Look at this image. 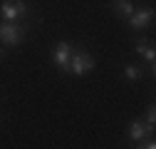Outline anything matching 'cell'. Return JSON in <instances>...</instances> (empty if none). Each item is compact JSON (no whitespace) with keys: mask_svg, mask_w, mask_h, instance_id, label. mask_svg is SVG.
<instances>
[{"mask_svg":"<svg viewBox=\"0 0 156 149\" xmlns=\"http://www.w3.org/2000/svg\"><path fill=\"white\" fill-rule=\"evenodd\" d=\"M124 77L129 80V82H136V80H141L144 77V67L141 65H124Z\"/></svg>","mask_w":156,"mask_h":149,"instance_id":"8","label":"cell"},{"mask_svg":"<svg viewBox=\"0 0 156 149\" xmlns=\"http://www.w3.org/2000/svg\"><path fill=\"white\" fill-rule=\"evenodd\" d=\"M144 122H146V127L151 129V132L156 129V127H154V124H156V109H154V104L146 107V117H144Z\"/></svg>","mask_w":156,"mask_h":149,"instance_id":"9","label":"cell"},{"mask_svg":"<svg viewBox=\"0 0 156 149\" xmlns=\"http://www.w3.org/2000/svg\"><path fill=\"white\" fill-rule=\"evenodd\" d=\"M25 35H27V27L25 25H17V23H5V20H0V42L3 45H20L25 40Z\"/></svg>","mask_w":156,"mask_h":149,"instance_id":"2","label":"cell"},{"mask_svg":"<svg viewBox=\"0 0 156 149\" xmlns=\"http://www.w3.org/2000/svg\"><path fill=\"white\" fill-rule=\"evenodd\" d=\"M94 70V57L87 52V50H80V52H72L69 57V72L72 74H89Z\"/></svg>","mask_w":156,"mask_h":149,"instance_id":"3","label":"cell"},{"mask_svg":"<svg viewBox=\"0 0 156 149\" xmlns=\"http://www.w3.org/2000/svg\"><path fill=\"white\" fill-rule=\"evenodd\" d=\"M149 47H151V40H146V37H139V40L134 42V50L139 52V55H144V52H146Z\"/></svg>","mask_w":156,"mask_h":149,"instance_id":"10","label":"cell"},{"mask_svg":"<svg viewBox=\"0 0 156 149\" xmlns=\"http://www.w3.org/2000/svg\"><path fill=\"white\" fill-rule=\"evenodd\" d=\"M126 134H129V139H131V142H141L144 137H149V134H154V132L146 127V122H144V119H131V122H129V127H126Z\"/></svg>","mask_w":156,"mask_h":149,"instance_id":"6","label":"cell"},{"mask_svg":"<svg viewBox=\"0 0 156 149\" xmlns=\"http://www.w3.org/2000/svg\"><path fill=\"white\" fill-rule=\"evenodd\" d=\"M72 42H57L55 45V52H52V60L57 65L60 72H69V57H72Z\"/></svg>","mask_w":156,"mask_h":149,"instance_id":"4","label":"cell"},{"mask_svg":"<svg viewBox=\"0 0 156 149\" xmlns=\"http://www.w3.org/2000/svg\"><path fill=\"white\" fill-rule=\"evenodd\" d=\"M30 15V5L25 0H3L0 3V20L5 23H17L20 17Z\"/></svg>","mask_w":156,"mask_h":149,"instance_id":"1","label":"cell"},{"mask_svg":"<svg viewBox=\"0 0 156 149\" xmlns=\"http://www.w3.org/2000/svg\"><path fill=\"white\" fill-rule=\"evenodd\" d=\"M129 27L131 30H144L154 23V8H141V10H134L129 17Z\"/></svg>","mask_w":156,"mask_h":149,"instance_id":"5","label":"cell"},{"mask_svg":"<svg viewBox=\"0 0 156 149\" xmlns=\"http://www.w3.org/2000/svg\"><path fill=\"white\" fill-rule=\"evenodd\" d=\"M109 8H112V13L119 17V20H126V17L136 10V5L131 3V0H112V3H109Z\"/></svg>","mask_w":156,"mask_h":149,"instance_id":"7","label":"cell"}]
</instances>
